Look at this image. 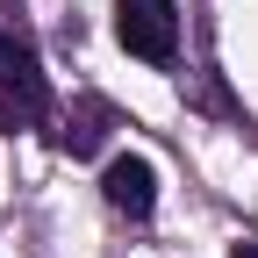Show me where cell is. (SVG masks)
<instances>
[{"label":"cell","instance_id":"cell-3","mask_svg":"<svg viewBox=\"0 0 258 258\" xmlns=\"http://www.w3.org/2000/svg\"><path fill=\"white\" fill-rule=\"evenodd\" d=\"M101 194H108V208H115V215L144 222V215L158 208V172H151V158H137V151L108 158V172H101Z\"/></svg>","mask_w":258,"mask_h":258},{"label":"cell","instance_id":"cell-4","mask_svg":"<svg viewBox=\"0 0 258 258\" xmlns=\"http://www.w3.org/2000/svg\"><path fill=\"white\" fill-rule=\"evenodd\" d=\"M108 129H115V108H108V101H79L72 115H64V129H57V151L93 158V151L108 144Z\"/></svg>","mask_w":258,"mask_h":258},{"label":"cell","instance_id":"cell-5","mask_svg":"<svg viewBox=\"0 0 258 258\" xmlns=\"http://www.w3.org/2000/svg\"><path fill=\"white\" fill-rule=\"evenodd\" d=\"M230 258H258V244H237V251H230Z\"/></svg>","mask_w":258,"mask_h":258},{"label":"cell","instance_id":"cell-1","mask_svg":"<svg viewBox=\"0 0 258 258\" xmlns=\"http://www.w3.org/2000/svg\"><path fill=\"white\" fill-rule=\"evenodd\" d=\"M50 122V79H43V57H36V36L15 0H0V129H36Z\"/></svg>","mask_w":258,"mask_h":258},{"label":"cell","instance_id":"cell-2","mask_svg":"<svg viewBox=\"0 0 258 258\" xmlns=\"http://www.w3.org/2000/svg\"><path fill=\"white\" fill-rule=\"evenodd\" d=\"M115 36H122L129 57L172 64L179 57V8L172 0H115Z\"/></svg>","mask_w":258,"mask_h":258}]
</instances>
